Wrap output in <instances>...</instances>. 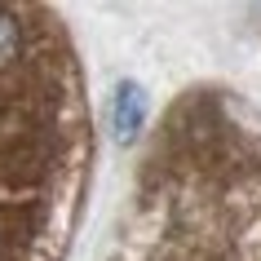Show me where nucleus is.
<instances>
[{"label": "nucleus", "instance_id": "nucleus-1", "mask_svg": "<svg viewBox=\"0 0 261 261\" xmlns=\"http://www.w3.org/2000/svg\"><path fill=\"white\" fill-rule=\"evenodd\" d=\"M142 124H146V93H142V84L124 80L115 89V102H111V128L120 142H133Z\"/></svg>", "mask_w": 261, "mask_h": 261}, {"label": "nucleus", "instance_id": "nucleus-2", "mask_svg": "<svg viewBox=\"0 0 261 261\" xmlns=\"http://www.w3.org/2000/svg\"><path fill=\"white\" fill-rule=\"evenodd\" d=\"M18 58H22V27H18L14 14H5V9H0V71L14 67Z\"/></svg>", "mask_w": 261, "mask_h": 261}]
</instances>
